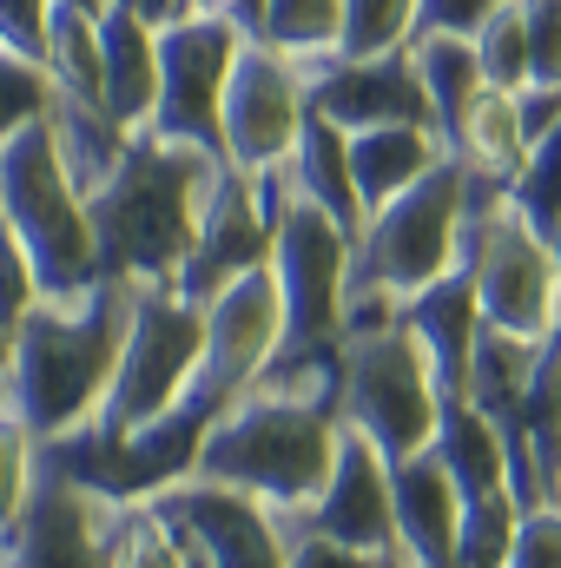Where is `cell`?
Here are the masks:
<instances>
[{"label":"cell","mask_w":561,"mask_h":568,"mask_svg":"<svg viewBox=\"0 0 561 568\" xmlns=\"http://www.w3.org/2000/svg\"><path fill=\"white\" fill-rule=\"evenodd\" d=\"M384 568H410V562H404V556H384Z\"/></svg>","instance_id":"46"},{"label":"cell","mask_w":561,"mask_h":568,"mask_svg":"<svg viewBox=\"0 0 561 568\" xmlns=\"http://www.w3.org/2000/svg\"><path fill=\"white\" fill-rule=\"evenodd\" d=\"M53 80H47V67H33V60H20V53H7L0 47V145H13L27 126H40L47 113H53Z\"/></svg>","instance_id":"32"},{"label":"cell","mask_w":561,"mask_h":568,"mask_svg":"<svg viewBox=\"0 0 561 568\" xmlns=\"http://www.w3.org/2000/svg\"><path fill=\"white\" fill-rule=\"evenodd\" d=\"M0 205L7 225L40 278V297H80L86 284H100L93 265V212L86 192L73 185L53 126H27L13 145H0Z\"/></svg>","instance_id":"6"},{"label":"cell","mask_w":561,"mask_h":568,"mask_svg":"<svg viewBox=\"0 0 561 568\" xmlns=\"http://www.w3.org/2000/svg\"><path fill=\"white\" fill-rule=\"evenodd\" d=\"M100 20L86 7H53V40H47V80L60 100H86L106 106V47H100Z\"/></svg>","instance_id":"27"},{"label":"cell","mask_w":561,"mask_h":568,"mask_svg":"<svg viewBox=\"0 0 561 568\" xmlns=\"http://www.w3.org/2000/svg\"><path fill=\"white\" fill-rule=\"evenodd\" d=\"M337 449H344L337 357H304V364H272L232 410L205 424L192 476L265 503L284 523L324 496Z\"/></svg>","instance_id":"1"},{"label":"cell","mask_w":561,"mask_h":568,"mask_svg":"<svg viewBox=\"0 0 561 568\" xmlns=\"http://www.w3.org/2000/svg\"><path fill=\"white\" fill-rule=\"evenodd\" d=\"M310 113L330 120L337 133H370V126H436L429 93H422L410 53L390 60H310Z\"/></svg>","instance_id":"16"},{"label":"cell","mask_w":561,"mask_h":568,"mask_svg":"<svg viewBox=\"0 0 561 568\" xmlns=\"http://www.w3.org/2000/svg\"><path fill=\"white\" fill-rule=\"evenodd\" d=\"M290 205H317L337 225H350L364 239V205H357V179H350V133H337L330 120H304V140L290 152V165L278 172Z\"/></svg>","instance_id":"21"},{"label":"cell","mask_w":561,"mask_h":568,"mask_svg":"<svg viewBox=\"0 0 561 568\" xmlns=\"http://www.w3.org/2000/svg\"><path fill=\"white\" fill-rule=\"evenodd\" d=\"M509 0H417V33L410 40H429V33H449V40H476Z\"/></svg>","instance_id":"37"},{"label":"cell","mask_w":561,"mask_h":568,"mask_svg":"<svg viewBox=\"0 0 561 568\" xmlns=\"http://www.w3.org/2000/svg\"><path fill=\"white\" fill-rule=\"evenodd\" d=\"M278 529H284V523H278ZM284 556H290V568H384V556L344 549V542L310 536V529H284Z\"/></svg>","instance_id":"39"},{"label":"cell","mask_w":561,"mask_h":568,"mask_svg":"<svg viewBox=\"0 0 561 568\" xmlns=\"http://www.w3.org/2000/svg\"><path fill=\"white\" fill-rule=\"evenodd\" d=\"M476 60H482V73H489L496 93H529V27H522L516 0L476 33Z\"/></svg>","instance_id":"33"},{"label":"cell","mask_w":561,"mask_h":568,"mask_svg":"<svg viewBox=\"0 0 561 568\" xmlns=\"http://www.w3.org/2000/svg\"><path fill=\"white\" fill-rule=\"evenodd\" d=\"M0 397H7V390H0Z\"/></svg>","instance_id":"47"},{"label":"cell","mask_w":561,"mask_h":568,"mask_svg":"<svg viewBox=\"0 0 561 568\" xmlns=\"http://www.w3.org/2000/svg\"><path fill=\"white\" fill-rule=\"evenodd\" d=\"M449 159L482 179V185H516V172L529 165V126H522V93H482L462 126L449 133Z\"/></svg>","instance_id":"23"},{"label":"cell","mask_w":561,"mask_h":568,"mask_svg":"<svg viewBox=\"0 0 561 568\" xmlns=\"http://www.w3.org/2000/svg\"><path fill=\"white\" fill-rule=\"evenodd\" d=\"M198 351H205V304H192L185 291H140L120 377H113L100 417L86 429L126 443L145 424H159L165 410H178V397H185V384L198 371Z\"/></svg>","instance_id":"9"},{"label":"cell","mask_w":561,"mask_h":568,"mask_svg":"<svg viewBox=\"0 0 561 568\" xmlns=\"http://www.w3.org/2000/svg\"><path fill=\"white\" fill-rule=\"evenodd\" d=\"M404 324L422 344L436 384L449 404H469V364H476V337H482V304H476V284L469 272H449L442 284H429L422 297L404 304Z\"/></svg>","instance_id":"17"},{"label":"cell","mask_w":561,"mask_h":568,"mask_svg":"<svg viewBox=\"0 0 561 568\" xmlns=\"http://www.w3.org/2000/svg\"><path fill=\"white\" fill-rule=\"evenodd\" d=\"M350 258L357 232L337 225L317 205H284L272 239V278L284 297V351L278 364L337 357L344 344V304H350Z\"/></svg>","instance_id":"8"},{"label":"cell","mask_w":561,"mask_h":568,"mask_svg":"<svg viewBox=\"0 0 561 568\" xmlns=\"http://www.w3.org/2000/svg\"><path fill=\"white\" fill-rule=\"evenodd\" d=\"M284 529H310V536H330V542L364 549V556H397V469L384 463L377 443L344 429V449H337L324 496L304 516H284Z\"/></svg>","instance_id":"15"},{"label":"cell","mask_w":561,"mask_h":568,"mask_svg":"<svg viewBox=\"0 0 561 568\" xmlns=\"http://www.w3.org/2000/svg\"><path fill=\"white\" fill-rule=\"evenodd\" d=\"M462 496L436 456L397 463V556L410 568H456Z\"/></svg>","instance_id":"18"},{"label":"cell","mask_w":561,"mask_h":568,"mask_svg":"<svg viewBox=\"0 0 561 568\" xmlns=\"http://www.w3.org/2000/svg\"><path fill=\"white\" fill-rule=\"evenodd\" d=\"M410 33H417V0H344L337 53L344 60H390L410 47Z\"/></svg>","instance_id":"28"},{"label":"cell","mask_w":561,"mask_h":568,"mask_svg":"<svg viewBox=\"0 0 561 568\" xmlns=\"http://www.w3.org/2000/svg\"><path fill=\"white\" fill-rule=\"evenodd\" d=\"M133 311H140L133 284L100 278L80 297H40L20 317L7 404L40 443H60L100 417V404L120 377L126 337H133Z\"/></svg>","instance_id":"3"},{"label":"cell","mask_w":561,"mask_h":568,"mask_svg":"<svg viewBox=\"0 0 561 568\" xmlns=\"http://www.w3.org/2000/svg\"><path fill=\"white\" fill-rule=\"evenodd\" d=\"M113 7H133V13H140L145 27H159V33H165L172 20H185V13H198L192 0H113Z\"/></svg>","instance_id":"40"},{"label":"cell","mask_w":561,"mask_h":568,"mask_svg":"<svg viewBox=\"0 0 561 568\" xmlns=\"http://www.w3.org/2000/svg\"><path fill=\"white\" fill-rule=\"evenodd\" d=\"M549 252H555V278H561V225L549 232Z\"/></svg>","instance_id":"45"},{"label":"cell","mask_w":561,"mask_h":568,"mask_svg":"<svg viewBox=\"0 0 561 568\" xmlns=\"http://www.w3.org/2000/svg\"><path fill=\"white\" fill-rule=\"evenodd\" d=\"M429 456L449 469L456 496L462 503H489V496H516L509 489V443H502V424L476 404H449L442 410V429L429 443Z\"/></svg>","instance_id":"22"},{"label":"cell","mask_w":561,"mask_h":568,"mask_svg":"<svg viewBox=\"0 0 561 568\" xmlns=\"http://www.w3.org/2000/svg\"><path fill=\"white\" fill-rule=\"evenodd\" d=\"M522 503L516 496H489V503H462V529H456V568H502L516 542Z\"/></svg>","instance_id":"30"},{"label":"cell","mask_w":561,"mask_h":568,"mask_svg":"<svg viewBox=\"0 0 561 568\" xmlns=\"http://www.w3.org/2000/svg\"><path fill=\"white\" fill-rule=\"evenodd\" d=\"M529 27V93H561V0H516Z\"/></svg>","instance_id":"35"},{"label":"cell","mask_w":561,"mask_h":568,"mask_svg":"<svg viewBox=\"0 0 561 568\" xmlns=\"http://www.w3.org/2000/svg\"><path fill=\"white\" fill-rule=\"evenodd\" d=\"M245 40H265L290 60H330L344 33V0H238L232 7Z\"/></svg>","instance_id":"24"},{"label":"cell","mask_w":561,"mask_h":568,"mask_svg":"<svg viewBox=\"0 0 561 568\" xmlns=\"http://www.w3.org/2000/svg\"><path fill=\"white\" fill-rule=\"evenodd\" d=\"M120 568H185V542H178V529H172L152 503H133V516H126Z\"/></svg>","instance_id":"34"},{"label":"cell","mask_w":561,"mask_h":568,"mask_svg":"<svg viewBox=\"0 0 561 568\" xmlns=\"http://www.w3.org/2000/svg\"><path fill=\"white\" fill-rule=\"evenodd\" d=\"M47 126H53L60 159H67V172H73V185H80L86 199L120 172V159H126V145H133V133H126L106 106H86V100H53Z\"/></svg>","instance_id":"26"},{"label":"cell","mask_w":561,"mask_h":568,"mask_svg":"<svg viewBox=\"0 0 561 568\" xmlns=\"http://www.w3.org/2000/svg\"><path fill=\"white\" fill-rule=\"evenodd\" d=\"M198 556L212 568H290L284 556V529L278 516L238 489H218V483H198V476H178L165 489L145 496Z\"/></svg>","instance_id":"14"},{"label":"cell","mask_w":561,"mask_h":568,"mask_svg":"<svg viewBox=\"0 0 561 568\" xmlns=\"http://www.w3.org/2000/svg\"><path fill=\"white\" fill-rule=\"evenodd\" d=\"M133 503L100 496L60 469L40 463V483L20 509V523L0 536V568H120Z\"/></svg>","instance_id":"12"},{"label":"cell","mask_w":561,"mask_h":568,"mask_svg":"<svg viewBox=\"0 0 561 568\" xmlns=\"http://www.w3.org/2000/svg\"><path fill=\"white\" fill-rule=\"evenodd\" d=\"M192 7H205V13H232L238 0H192Z\"/></svg>","instance_id":"43"},{"label":"cell","mask_w":561,"mask_h":568,"mask_svg":"<svg viewBox=\"0 0 561 568\" xmlns=\"http://www.w3.org/2000/svg\"><path fill=\"white\" fill-rule=\"evenodd\" d=\"M53 7H86V13H106L113 0H53Z\"/></svg>","instance_id":"42"},{"label":"cell","mask_w":561,"mask_h":568,"mask_svg":"<svg viewBox=\"0 0 561 568\" xmlns=\"http://www.w3.org/2000/svg\"><path fill=\"white\" fill-rule=\"evenodd\" d=\"M462 219H469V172L442 159L422 185H410L364 225L344 311H404L429 284L462 272Z\"/></svg>","instance_id":"5"},{"label":"cell","mask_w":561,"mask_h":568,"mask_svg":"<svg viewBox=\"0 0 561 568\" xmlns=\"http://www.w3.org/2000/svg\"><path fill=\"white\" fill-rule=\"evenodd\" d=\"M7 377H13V331H0V390H7Z\"/></svg>","instance_id":"41"},{"label":"cell","mask_w":561,"mask_h":568,"mask_svg":"<svg viewBox=\"0 0 561 568\" xmlns=\"http://www.w3.org/2000/svg\"><path fill=\"white\" fill-rule=\"evenodd\" d=\"M245 53V33L232 13H185L159 33V113L152 140L198 145L225 159V87Z\"/></svg>","instance_id":"10"},{"label":"cell","mask_w":561,"mask_h":568,"mask_svg":"<svg viewBox=\"0 0 561 568\" xmlns=\"http://www.w3.org/2000/svg\"><path fill=\"white\" fill-rule=\"evenodd\" d=\"M410 67H417L422 93H429V113H436V133L449 145V133L462 126V113L489 93V73L476 60V40H449V33H429V40H410L404 47Z\"/></svg>","instance_id":"25"},{"label":"cell","mask_w":561,"mask_h":568,"mask_svg":"<svg viewBox=\"0 0 561 568\" xmlns=\"http://www.w3.org/2000/svg\"><path fill=\"white\" fill-rule=\"evenodd\" d=\"M310 120V67L265 40H245L232 87H225V165L245 179L284 172Z\"/></svg>","instance_id":"13"},{"label":"cell","mask_w":561,"mask_h":568,"mask_svg":"<svg viewBox=\"0 0 561 568\" xmlns=\"http://www.w3.org/2000/svg\"><path fill=\"white\" fill-rule=\"evenodd\" d=\"M178 542H185V536H178ZM185 568H212V562H205V556H198V549L185 542Z\"/></svg>","instance_id":"44"},{"label":"cell","mask_w":561,"mask_h":568,"mask_svg":"<svg viewBox=\"0 0 561 568\" xmlns=\"http://www.w3.org/2000/svg\"><path fill=\"white\" fill-rule=\"evenodd\" d=\"M33 483H40V436L20 424V410L0 397V536L20 523Z\"/></svg>","instance_id":"31"},{"label":"cell","mask_w":561,"mask_h":568,"mask_svg":"<svg viewBox=\"0 0 561 568\" xmlns=\"http://www.w3.org/2000/svg\"><path fill=\"white\" fill-rule=\"evenodd\" d=\"M462 272L476 284L482 324L522 344H549L561 331V278L549 239L509 205V185L469 179V219H462Z\"/></svg>","instance_id":"7"},{"label":"cell","mask_w":561,"mask_h":568,"mask_svg":"<svg viewBox=\"0 0 561 568\" xmlns=\"http://www.w3.org/2000/svg\"><path fill=\"white\" fill-rule=\"evenodd\" d=\"M284 351V297L272 265L265 272H245L232 278L212 304H205V351H198V371L178 397V410L192 424H212L218 410H232Z\"/></svg>","instance_id":"11"},{"label":"cell","mask_w":561,"mask_h":568,"mask_svg":"<svg viewBox=\"0 0 561 568\" xmlns=\"http://www.w3.org/2000/svg\"><path fill=\"white\" fill-rule=\"evenodd\" d=\"M509 205L549 239L561 225V126H549L542 140L529 145V165L516 172V185H509Z\"/></svg>","instance_id":"29"},{"label":"cell","mask_w":561,"mask_h":568,"mask_svg":"<svg viewBox=\"0 0 561 568\" xmlns=\"http://www.w3.org/2000/svg\"><path fill=\"white\" fill-rule=\"evenodd\" d=\"M47 40H53V0H0V47L47 67Z\"/></svg>","instance_id":"36"},{"label":"cell","mask_w":561,"mask_h":568,"mask_svg":"<svg viewBox=\"0 0 561 568\" xmlns=\"http://www.w3.org/2000/svg\"><path fill=\"white\" fill-rule=\"evenodd\" d=\"M100 47H106V113L140 140L159 113V27H145L133 7H106Z\"/></svg>","instance_id":"20"},{"label":"cell","mask_w":561,"mask_h":568,"mask_svg":"<svg viewBox=\"0 0 561 568\" xmlns=\"http://www.w3.org/2000/svg\"><path fill=\"white\" fill-rule=\"evenodd\" d=\"M218 179H225V159L140 133L126 145L120 172L86 199L100 278L133 284V291H178Z\"/></svg>","instance_id":"2"},{"label":"cell","mask_w":561,"mask_h":568,"mask_svg":"<svg viewBox=\"0 0 561 568\" xmlns=\"http://www.w3.org/2000/svg\"><path fill=\"white\" fill-rule=\"evenodd\" d=\"M502 568H561V503H549V509H522L516 542H509V562Z\"/></svg>","instance_id":"38"},{"label":"cell","mask_w":561,"mask_h":568,"mask_svg":"<svg viewBox=\"0 0 561 568\" xmlns=\"http://www.w3.org/2000/svg\"><path fill=\"white\" fill-rule=\"evenodd\" d=\"M442 159H449V145H442L436 126H370V133H350V179H357L364 225L384 205H397L410 185H422Z\"/></svg>","instance_id":"19"},{"label":"cell","mask_w":561,"mask_h":568,"mask_svg":"<svg viewBox=\"0 0 561 568\" xmlns=\"http://www.w3.org/2000/svg\"><path fill=\"white\" fill-rule=\"evenodd\" d=\"M337 410L344 429L384 449V463L429 456L442 429V384L410 337L404 311H344V344H337Z\"/></svg>","instance_id":"4"}]
</instances>
